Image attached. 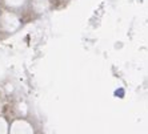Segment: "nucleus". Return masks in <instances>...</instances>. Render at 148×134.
I'll return each mask as SVG.
<instances>
[{
	"instance_id": "f257e3e1",
	"label": "nucleus",
	"mask_w": 148,
	"mask_h": 134,
	"mask_svg": "<svg viewBox=\"0 0 148 134\" xmlns=\"http://www.w3.org/2000/svg\"><path fill=\"white\" fill-rule=\"evenodd\" d=\"M119 94V97H123V94H124V90L123 89H119V90H116V96Z\"/></svg>"
}]
</instances>
